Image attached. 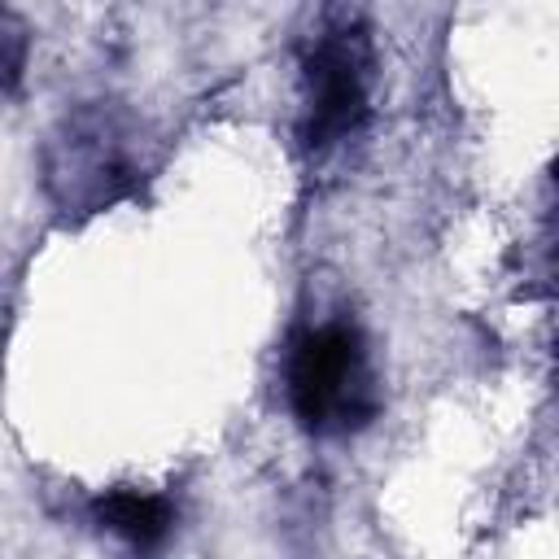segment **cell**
Instances as JSON below:
<instances>
[{"label": "cell", "mask_w": 559, "mask_h": 559, "mask_svg": "<svg viewBox=\"0 0 559 559\" xmlns=\"http://www.w3.org/2000/svg\"><path fill=\"white\" fill-rule=\"evenodd\" d=\"M371 31L358 13H323L301 44V148L349 140L371 114Z\"/></svg>", "instance_id": "obj_3"}, {"label": "cell", "mask_w": 559, "mask_h": 559, "mask_svg": "<svg viewBox=\"0 0 559 559\" xmlns=\"http://www.w3.org/2000/svg\"><path fill=\"white\" fill-rule=\"evenodd\" d=\"M284 384L297 424L314 437H345L380 415V384L367 341L345 319L310 323L293 336Z\"/></svg>", "instance_id": "obj_2"}, {"label": "cell", "mask_w": 559, "mask_h": 559, "mask_svg": "<svg viewBox=\"0 0 559 559\" xmlns=\"http://www.w3.org/2000/svg\"><path fill=\"white\" fill-rule=\"evenodd\" d=\"M92 515L105 533H114L135 555H157L175 528V507L162 493H144L131 485H114L92 502Z\"/></svg>", "instance_id": "obj_4"}, {"label": "cell", "mask_w": 559, "mask_h": 559, "mask_svg": "<svg viewBox=\"0 0 559 559\" xmlns=\"http://www.w3.org/2000/svg\"><path fill=\"white\" fill-rule=\"evenodd\" d=\"M148 170L144 122L118 100H87L57 118L39 148L44 192L61 214L87 218L140 192Z\"/></svg>", "instance_id": "obj_1"}, {"label": "cell", "mask_w": 559, "mask_h": 559, "mask_svg": "<svg viewBox=\"0 0 559 559\" xmlns=\"http://www.w3.org/2000/svg\"><path fill=\"white\" fill-rule=\"evenodd\" d=\"M26 66V22L13 9H0V92L17 87Z\"/></svg>", "instance_id": "obj_5"}]
</instances>
